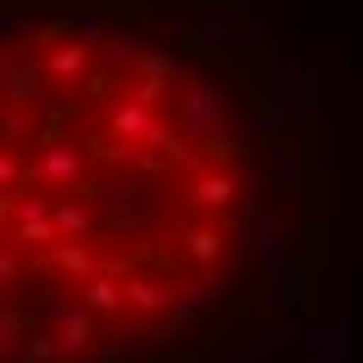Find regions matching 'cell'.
Returning <instances> with one entry per match:
<instances>
[{
	"mask_svg": "<svg viewBox=\"0 0 363 363\" xmlns=\"http://www.w3.org/2000/svg\"><path fill=\"white\" fill-rule=\"evenodd\" d=\"M213 19H13L6 363H207L238 282H289L301 163Z\"/></svg>",
	"mask_w": 363,
	"mask_h": 363,
	"instance_id": "6da1fadb",
	"label": "cell"
}]
</instances>
